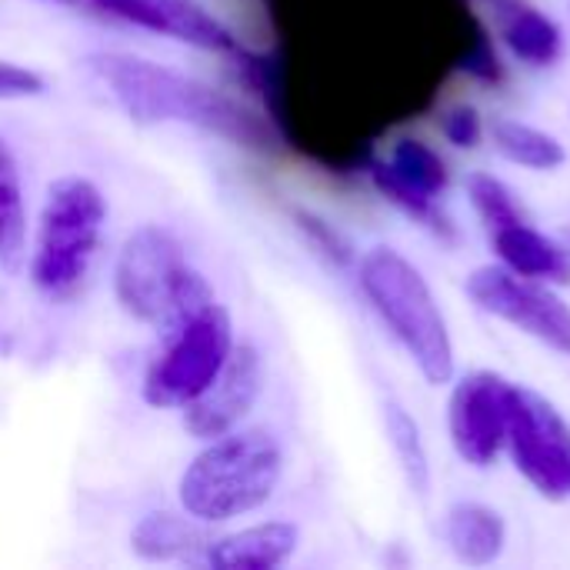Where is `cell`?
Masks as SVG:
<instances>
[{
  "label": "cell",
  "instance_id": "cell-1",
  "mask_svg": "<svg viewBox=\"0 0 570 570\" xmlns=\"http://www.w3.org/2000/svg\"><path fill=\"white\" fill-rule=\"evenodd\" d=\"M83 67L137 127H190L240 150H281V134L261 110L194 73L127 50H94Z\"/></svg>",
  "mask_w": 570,
  "mask_h": 570
},
{
  "label": "cell",
  "instance_id": "cell-2",
  "mask_svg": "<svg viewBox=\"0 0 570 570\" xmlns=\"http://www.w3.org/2000/svg\"><path fill=\"white\" fill-rule=\"evenodd\" d=\"M284 478V448L264 428H237L200 451L177 478V508L204 528L261 511Z\"/></svg>",
  "mask_w": 570,
  "mask_h": 570
},
{
  "label": "cell",
  "instance_id": "cell-3",
  "mask_svg": "<svg viewBox=\"0 0 570 570\" xmlns=\"http://www.w3.org/2000/svg\"><path fill=\"white\" fill-rule=\"evenodd\" d=\"M110 284L117 307L157 334L217 301L207 277L190 264L180 237L160 224H140L124 237Z\"/></svg>",
  "mask_w": 570,
  "mask_h": 570
},
{
  "label": "cell",
  "instance_id": "cell-4",
  "mask_svg": "<svg viewBox=\"0 0 570 570\" xmlns=\"http://www.w3.org/2000/svg\"><path fill=\"white\" fill-rule=\"evenodd\" d=\"M107 217V197L90 177L63 174L47 187L30 244V284L37 294L70 301L87 284Z\"/></svg>",
  "mask_w": 570,
  "mask_h": 570
},
{
  "label": "cell",
  "instance_id": "cell-5",
  "mask_svg": "<svg viewBox=\"0 0 570 570\" xmlns=\"http://www.w3.org/2000/svg\"><path fill=\"white\" fill-rule=\"evenodd\" d=\"M357 281L364 297L411 354L424 381L434 387L448 384L454 377V344L421 271L391 247H371L357 264Z\"/></svg>",
  "mask_w": 570,
  "mask_h": 570
},
{
  "label": "cell",
  "instance_id": "cell-6",
  "mask_svg": "<svg viewBox=\"0 0 570 570\" xmlns=\"http://www.w3.org/2000/svg\"><path fill=\"white\" fill-rule=\"evenodd\" d=\"M237 347L234 317L220 301L160 331V347L144 367L140 397L154 411H184L224 371Z\"/></svg>",
  "mask_w": 570,
  "mask_h": 570
},
{
  "label": "cell",
  "instance_id": "cell-7",
  "mask_svg": "<svg viewBox=\"0 0 570 570\" xmlns=\"http://www.w3.org/2000/svg\"><path fill=\"white\" fill-rule=\"evenodd\" d=\"M514 468L528 478V484L548 501L570 498V428L551 401L541 394L518 387L508 444Z\"/></svg>",
  "mask_w": 570,
  "mask_h": 570
},
{
  "label": "cell",
  "instance_id": "cell-8",
  "mask_svg": "<svg viewBox=\"0 0 570 570\" xmlns=\"http://www.w3.org/2000/svg\"><path fill=\"white\" fill-rule=\"evenodd\" d=\"M468 294L481 311L514 324L561 354H570V307L551 291V284L521 277L504 264H488L468 277Z\"/></svg>",
  "mask_w": 570,
  "mask_h": 570
},
{
  "label": "cell",
  "instance_id": "cell-9",
  "mask_svg": "<svg viewBox=\"0 0 570 570\" xmlns=\"http://www.w3.org/2000/svg\"><path fill=\"white\" fill-rule=\"evenodd\" d=\"M514 384L494 371H474L461 377L448 404L451 441L461 461L491 468L508 444V424L514 407Z\"/></svg>",
  "mask_w": 570,
  "mask_h": 570
},
{
  "label": "cell",
  "instance_id": "cell-10",
  "mask_svg": "<svg viewBox=\"0 0 570 570\" xmlns=\"http://www.w3.org/2000/svg\"><path fill=\"white\" fill-rule=\"evenodd\" d=\"M137 30L187 43L204 53H244L240 37L200 0H83Z\"/></svg>",
  "mask_w": 570,
  "mask_h": 570
},
{
  "label": "cell",
  "instance_id": "cell-11",
  "mask_svg": "<svg viewBox=\"0 0 570 570\" xmlns=\"http://www.w3.org/2000/svg\"><path fill=\"white\" fill-rule=\"evenodd\" d=\"M264 394V361L261 351L247 341H237L234 354L227 357L224 371L214 384L180 411L184 431L194 441H214L244 428L247 414Z\"/></svg>",
  "mask_w": 570,
  "mask_h": 570
},
{
  "label": "cell",
  "instance_id": "cell-12",
  "mask_svg": "<svg viewBox=\"0 0 570 570\" xmlns=\"http://www.w3.org/2000/svg\"><path fill=\"white\" fill-rule=\"evenodd\" d=\"M301 548V528L291 521H257L204 544L194 564L210 570H277Z\"/></svg>",
  "mask_w": 570,
  "mask_h": 570
},
{
  "label": "cell",
  "instance_id": "cell-13",
  "mask_svg": "<svg viewBox=\"0 0 570 570\" xmlns=\"http://www.w3.org/2000/svg\"><path fill=\"white\" fill-rule=\"evenodd\" d=\"M491 237H494V250L508 271L541 281V284H570V254L561 247V240L538 234L524 220L508 224V227L494 230Z\"/></svg>",
  "mask_w": 570,
  "mask_h": 570
},
{
  "label": "cell",
  "instance_id": "cell-14",
  "mask_svg": "<svg viewBox=\"0 0 570 570\" xmlns=\"http://www.w3.org/2000/svg\"><path fill=\"white\" fill-rule=\"evenodd\" d=\"M204 524L177 511H150L130 531V551L144 564H174V561H197L207 538L200 534Z\"/></svg>",
  "mask_w": 570,
  "mask_h": 570
},
{
  "label": "cell",
  "instance_id": "cell-15",
  "mask_svg": "<svg viewBox=\"0 0 570 570\" xmlns=\"http://www.w3.org/2000/svg\"><path fill=\"white\" fill-rule=\"evenodd\" d=\"M494 3H498V30L514 57H521L531 67H551L561 57L564 37L548 13H541L524 0H494Z\"/></svg>",
  "mask_w": 570,
  "mask_h": 570
},
{
  "label": "cell",
  "instance_id": "cell-16",
  "mask_svg": "<svg viewBox=\"0 0 570 570\" xmlns=\"http://www.w3.org/2000/svg\"><path fill=\"white\" fill-rule=\"evenodd\" d=\"M508 541L504 518L474 501H461L448 511V544L454 558L468 568H488L501 558Z\"/></svg>",
  "mask_w": 570,
  "mask_h": 570
},
{
  "label": "cell",
  "instance_id": "cell-17",
  "mask_svg": "<svg viewBox=\"0 0 570 570\" xmlns=\"http://www.w3.org/2000/svg\"><path fill=\"white\" fill-rule=\"evenodd\" d=\"M491 140L511 164H521L531 170H554L568 157L564 144L558 137H551L531 124H521L514 117H498L491 124Z\"/></svg>",
  "mask_w": 570,
  "mask_h": 570
},
{
  "label": "cell",
  "instance_id": "cell-18",
  "mask_svg": "<svg viewBox=\"0 0 570 570\" xmlns=\"http://www.w3.org/2000/svg\"><path fill=\"white\" fill-rule=\"evenodd\" d=\"M27 237V200H23V177L20 160L10 140L0 134V261L10 264Z\"/></svg>",
  "mask_w": 570,
  "mask_h": 570
},
{
  "label": "cell",
  "instance_id": "cell-19",
  "mask_svg": "<svg viewBox=\"0 0 570 570\" xmlns=\"http://www.w3.org/2000/svg\"><path fill=\"white\" fill-rule=\"evenodd\" d=\"M367 177H371V184L377 187V194H384V197H387L394 207H401L411 220L431 227V230L441 234V237H451V227H448V217H444L441 207H438V197H431V194L417 190L414 184H407L404 177H397V174L391 170L387 160H371V164H367Z\"/></svg>",
  "mask_w": 570,
  "mask_h": 570
},
{
  "label": "cell",
  "instance_id": "cell-20",
  "mask_svg": "<svg viewBox=\"0 0 570 570\" xmlns=\"http://www.w3.org/2000/svg\"><path fill=\"white\" fill-rule=\"evenodd\" d=\"M384 160L391 164V170H394L397 177H404L407 184H414L417 190H424V194H431V197L444 194L448 184H451L448 164H444L441 154H438L431 144H424L421 137H397L394 147H391V154H387Z\"/></svg>",
  "mask_w": 570,
  "mask_h": 570
},
{
  "label": "cell",
  "instance_id": "cell-21",
  "mask_svg": "<svg viewBox=\"0 0 570 570\" xmlns=\"http://www.w3.org/2000/svg\"><path fill=\"white\" fill-rule=\"evenodd\" d=\"M384 421H387V441L401 461V471L411 484L414 494H428L431 488V468H428V451L421 441V431L414 424V417L401 407V404H387L384 407Z\"/></svg>",
  "mask_w": 570,
  "mask_h": 570
},
{
  "label": "cell",
  "instance_id": "cell-22",
  "mask_svg": "<svg viewBox=\"0 0 570 570\" xmlns=\"http://www.w3.org/2000/svg\"><path fill=\"white\" fill-rule=\"evenodd\" d=\"M468 197L478 210V217L484 220V227L494 234L508 224H518L524 220L518 204H514V194L494 177V174H471L468 177Z\"/></svg>",
  "mask_w": 570,
  "mask_h": 570
},
{
  "label": "cell",
  "instance_id": "cell-23",
  "mask_svg": "<svg viewBox=\"0 0 570 570\" xmlns=\"http://www.w3.org/2000/svg\"><path fill=\"white\" fill-rule=\"evenodd\" d=\"M43 90H47V80L40 70L17 63V60H0V104L33 100Z\"/></svg>",
  "mask_w": 570,
  "mask_h": 570
},
{
  "label": "cell",
  "instance_id": "cell-24",
  "mask_svg": "<svg viewBox=\"0 0 570 570\" xmlns=\"http://www.w3.org/2000/svg\"><path fill=\"white\" fill-rule=\"evenodd\" d=\"M441 134L448 144L454 147H478L481 134H484V124H481V114L471 107V104H454L441 114L438 120Z\"/></svg>",
  "mask_w": 570,
  "mask_h": 570
},
{
  "label": "cell",
  "instance_id": "cell-25",
  "mask_svg": "<svg viewBox=\"0 0 570 570\" xmlns=\"http://www.w3.org/2000/svg\"><path fill=\"white\" fill-rule=\"evenodd\" d=\"M461 70L481 83H501L504 80V67H501V57L491 43V37L484 30H478L474 43L468 47V53L461 57Z\"/></svg>",
  "mask_w": 570,
  "mask_h": 570
},
{
  "label": "cell",
  "instance_id": "cell-26",
  "mask_svg": "<svg viewBox=\"0 0 570 570\" xmlns=\"http://www.w3.org/2000/svg\"><path fill=\"white\" fill-rule=\"evenodd\" d=\"M297 220H301V227L311 234V240L331 257V261H337V264H347L351 261V247H347V240L327 224V220H321V217H314V214H307V210H301L297 214Z\"/></svg>",
  "mask_w": 570,
  "mask_h": 570
},
{
  "label": "cell",
  "instance_id": "cell-27",
  "mask_svg": "<svg viewBox=\"0 0 570 570\" xmlns=\"http://www.w3.org/2000/svg\"><path fill=\"white\" fill-rule=\"evenodd\" d=\"M37 3H50V7H60V10H80V7H87L83 0H37Z\"/></svg>",
  "mask_w": 570,
  "mask_h": 570
},
{
  "label": "cell",
  "instance_id": "cell-28",
  "mask_svg": "<svg viewBox=\"0 0 570 570\" xmlns=\"http://www.w3.org/2000/svg\"><path fill=\"white\" fill-rule=\"evenodd\" d=\"M558 240H561V247L570 254V227L568 230H561V237H558Z\"/></svg>",
  "mask_w": 570,
  "mask_h": 570
},
{
  "label": "cell",
  "instance_id": "cell-29",
  "mask_svg": "<svg viewBox=\"0 0 570 570\" xmlns=\"http://www.w3.org/2000/svg\"><path fill=\"white\" fill-rule=\"evenodd\" d=\"M488 3H494V0H488Z\"/></svg>",
  "mask_w": 570,
  "mask_h": 570
}]
</instances>
